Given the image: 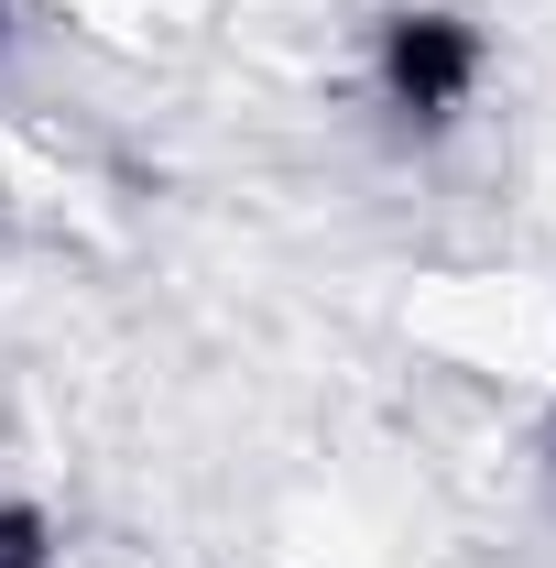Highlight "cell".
Segmentation results:
<instances>
[{"instance_id":"cell-1","label":"cell","mask_w":556,"mask_h":568,"mask_svg":"<svg viewBox=\"0 0 556 568\" xmlns=\"http://www.w3.org/2000/svg\"><path fill=\"white\" fill-rule=\"evenodd\" d=\"M371 88H382L393 121L459 132L470 99L491 88V33L470 11H447V0H404V11H382V33H371Z\"/></svg>"},{"instance_id":"cell-2","label":"cell","mask_w":556,"mask_h":568,"mask_svg":"<svg viewBox=\"0 0 556 568\" xmlns=\"http://www.w3.org/2000/svg\"><path fill=\"white\" fill-rule=\"evenodd\" d=\"M0 568H66V547H55V514L22 493H0Z\"/></svg>"}]
</instances>
